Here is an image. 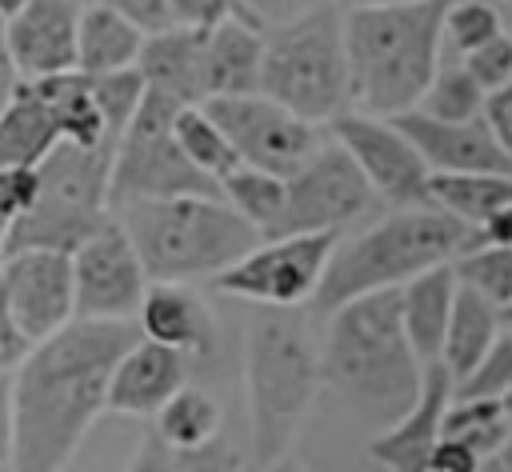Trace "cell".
Here are the masks:
<instances>
[{"instance_id": "6da1fadb", "label": "cell", "mask_w": 512, "mask_h": 472, "mask_svg": "<svg viewBox=\"0 0 512 472\" xmlns=\"http://www.w3.org/2000/svg\"><path fill=\"white\" fill-rule=\"evenodd\" d=\"M140 340L132 320H72L12 368L8 472H64L100 412L116 360Z\"/></svg>"}, {"instance_id": "7a4b0ae2", "label": "cell", "mask_w": 512, "mask_h": 472, "mask_svg": "<svg viewBox=\"0 0 512 472\" xmlns=\"http://www.w3.org/2000/svg\"><path fill=\"white\" fill-rule=\"evenodd\" d=\"M444 12L448 0L344 12L348 112L392 120L420 104L444 60Z\"/></svg>"}, {"instance_id": "3957f363", "label": "cell", "mask_w": 512, "mask_h": 472, "mask_svg": "<svg viewBox=\"0 0 512 472\" xmlns=\"http://www.w3.org/2000/svg\"><path fill=\"white\" fill-rule=\"evenodd\" d=\"M320 376L356 416L380 428L396 424L416 404L424 364L400 328V288L360 296L332 312L320 348Z\"/></svg>"}, {"instance_id": "277c9868", "label": "cell", "mask_w": 512, "mask_h": 472, "mask_svg": "<svg viewBox=\"0 0 512 472\" xmlns=\"http://www.w3.org/2000/svg\"><path fill=\"white\" fill-rule=\"evenodd\" d=\"M484 248L480 232L452 220L440 208H400L372 228L336 240L320 288L312 296L316 312H336L360 296L392 292L428 268L456 264L460 256Z\"/></svg>"}, {"instance_id": "5b68a950", "label": "cell", "mask_w": 512, "mask_h": 472, "mask_svg": "<svg viewBox=\"0 0 512 472\" xmlns=\"http://www.w3.org/2000/svg\"><path fill=\"white\" fill-rule=\"evenodd\" d=\"M320 348L292 308H252L244 328V396L252 464L264 472L280 464L320 392Z\"/></svg>"}, {"instance_id": "8992f818", "label": "cell", "mask_w": 512, "mask_h": 472, "mask_svg": "<svg viewBox=\"0 0 512 472\" xmlns=\"http://www.w3.org/2000/svg\"><path fill=\"white\" fill-rule=\"evenodd\" d=\"M112 216L132 240L148 284L216 280L264 240L216 196L140 200L112 208Z\"/></svg>"}, {"instance_id": "52a82bcc", "label": "cell", "mask_w": 512, "mask_h": 472, "mask_svg": "<svg viewBox=\"0 0 512 472\" xmlns=\"http://www.w3.org/2000/svg\"><path fill=\"white\" fill-rule=\"evenodd\" d=\"M260 96L312 128L348 112L344 12L336 4H312L300 16L264 28Z\"/></svg>"}, {"instance_id": "ba28073f", "label": "cell", "mask_w": 512, "mask_h": 472, "mask_svg": "<svg viewBox=\"0 0 512 472\" xmlns=\"http://www.w3.org/2000/svg\"><path fill=\"white\" fill-rule=\"evenodd\" d=\"M112 148H76L56 144L48 160L36 168L40 192L36 204L8 224V256L12 252H76L108 216V176Z\"/></svg>"}, {"instance_id": "9c48e42d", "label": "cell", "mask_w": 512, "mask_h": 472, "mask_svg": "<svg viewBox=\"0 0 512 472\" xmlns=\"http://www.w3.org/2000/svg\"><path fill=\"white\" fill-rule=\"evenodd\" d=\"M180 104L164 92L144 88L136 116L128 120L108 176V208L140 200H180V196H216L220 188L200 176L172 140Z\"/></svg>"}, {"instance_id": "30bf717a", "label": "cell", "mask_w": 512, "mask_h": 472, "mask_svg": "<svg viewBox=\"0 0 512 472\" xmlns=\"http://www.w3.org/2000/svg\"><path fill=\"white\" fill-rule=\"evenodd\" d=\"M336 240L340 236H332V232L260 240L244 260H236L212 284H216V292L248 300L252 308H292L296 312V308L312 304Z\"/></svg>"}, {"instance_id": "8fae6325", "label": "cell", "mask_w": 512, "mask_h": 472, "mask_svg": "<svg viewBox=\"0 0 512 472\" xmlns=\"http://www.w3.org/2000/svg\"><path fill=\"white\" fill-rule=\"evenodd\" d=\"M368 208H376V192L368 188L352 156L332 140L320 144L312 160L284 180V212L272 236H340V228L364 216Z\"/></svg>"}, {"instance_id": "7c38bea8", "label": "cell", "mask_w": 512, "mask_h": 472, "mask_svg": "<svg viewBox=\"0 0 512 472\" xmlns=\"http://www.w3.org/2000/svg\"><path fill=\"white\" fill-rule=\"evenodd\" d=\"M200 108L216 120V128L232 144L236 160L244 168H260L268 176H280V180L296 176L312 160V152L320 148V136L312 124L284 112L280 104H272L260 92L204 100Z\"/></svg>"}, {"instance_id": "4fadbf2b", "label": "cell", "mask_w": 512, "mask_h": 472, "mask_svg": "<svg viewBox=\"0 0 512 472\" xmlns=\"http://www.w3.org/2000/svg\"><path fill=\"white\" fill-rule=\"evenodd\" d=\"M68 260L76 320H136L148 276L116 216H108Z\"/></svg>"}, {"instance_id": "5bb4252c", "label": "cell", "mask_w": 512, "mask_h": 472, "mask_svg": "<svg viewBox=\"0 0 512 472\" xmlns=\"http://www.w3.org/2000/svg\"><path fill=\"white\" fill-rule=\"evenodd\" d=\"M332 136L352 156V164L360 168V176L368 180L376 200L392 204L396 212L400 208H432V200H428L432 172L420 160V152L412 148V140L392 120L340 112L332 120Z\"/></svg>"}, {"instance_id": "9a60e30c", "label": "cell", "mask_w": 512, "mask_h": 472, "mask_svg": "<svg viewBox=\"0 0 512 472\" xmlns=\"http://www.w3.org/2000/svg\"><path fill=\"white\" fill-rule=\"evenodd\" d=\"M12 324L28 344H40L76 320L72 312V260L68 252H12L0 268Z\"/></svg>"}, {"instance_id": "2e32d148", "label": "cell", "mask_w": 512, "mask_h": 472, "mask_svg": "<svg viewBox=\"0 0 512 472\" xmlns=\"http://www.w3.org/2000/svg\"><path fill=\"white\" fill-rule=\"evenodd\" d=\"M76 24V0H24V8L4 24L20 80L76 72Z\"/></svg>"}, {"instance_id": "e0dca14e", "label": "cell", "mask_w": 512, "mask_h": 472, "mask_svg": "<svg viewBox=\"0 0 512 472\" xmlns=\"http://www.w3.org/2000/svg\"><path fill=\"white\" fill-rule=\"evenodd\" d=\"M456 396V380L444 372V364H428L420 380L416 404L388 428H380L368 440V456L388 472H428L432 448L440 444L444 412Z\"/></svg>"}, {"instance_id": "ac0fdd59", "label": "cell", "mask_w": 512, "mask_h": 472, "mask_svg": "<svg viewBox=\"0 0 512 472\" xmlns=\"http://www.w3.org/2000/svg\"><path fill=\"white\" fill-rule=\"evenodd\" d=\"M392 124L412 140V148L420 152L432 176H472V172L512 176V160L500 152L484 120L440 124L420 112H404V116H392Z\"/></svg>"}, {"instance_id": "d6986e66", "label": "cell", "mask_w": 512, "mask_h": 472, "mask_svg": "<svg viewBox=\"0 0 512 472\" xmlns=\"http://www.w3.org/2000/svg\"><path fill=\"white\" fill-rule=\"evenodd\" d=\"M188 360L152 340H136L112 368L108 380V412L156 420V412L184 388Z\"/></svg>"}, {"instance_id": "ffe728a7", "label": "cell", "mask_w": 512, "mask_h": 472, "mask_svg": "<svg viewBox=\"0 0 512 472\" xmlns=\"http://www.w3.org/2000/svg\"><path fill=\"white\" fill-rule=\"evenodd\" d=\"M132 324H136L140 340L172 348L184 360L208 356L216 348V320H212L208 304L188 284H148Z\"/></svg>"}, {"instance_id": "44dd1931", "label": "cell", "mask_w": 512, "mask_h": 472, "mask_svg": "<svg viewBox=\"0 0 512 472\" xmlns=\"http://www.w3.org/2000/svg\"><path fill=\"white\" fill-rule=\"evenodd\" d=\"M264 28L232 16L204 32V100L260 92Z\"/></svg>"}, {"instance_id": "7402d4cb", "label": "cell", "mask_w": 512, "mask_h": 472, "mask_svg": "<svg viewBox=\"0 0 512 472\" xmlns=\"http://www.w3.org/2000/svg\"><path fill=\"white\" fill-rule=\"evenodd\" d=\"M136 72L144 88L172 96L180 108H200L204 104V32L168 28L160 36H148L140 48Z\"/></svg>"}, {"instance_id": "603a6c76", "label": "cell", "mask_w": 512, "mask_h": 472, "mask_svg": "<svg viewBox=\"0 0 512 472\" xmlns=\"http://www.w3.org/2000/svg\"><path fill=\"white\" fill-rule=\"evenodd\" d=\"M456 268L440 264L420 272L416 280H408L400 288V328L408 336V348L416 352V360L440 364V348H444V332H448V316H452V300H456Z\"/></svg>"}, {"instance_id": "cb8c5ba5", "label": "cell", "mask_w": 512, "mask_h": 472, "mask_svg": "<svg viewBox=\"0 0 512 472\" xmlns=\"http://www.w3.org/2000/svg\"><path fill=\"white\" fill-rule=\"evenodd\" d=\"M28 88L40 96V104L48 108L56 132H60V144H76V148H112L116 144L108 140L104 132V120H100V108H96V96H92V84L88 76L80 72H60V76H44V80H28Z\"/></svg>"}, {"instance_id": "d4e9b609", "label": "cell", "mask_w": 512, "mask_h": 472, "mask_svg": "<svg viewBox=\"0 0 512 472\" xmlns=\"http://www.w3.org/2000/svg\"><path fill=\"white\" fill-rule=\"evenodd\" d=\"M144 48V36L120 20L112 8L92 4L80 8V24H76V72L80 76H112V72H128L136 68Z\"/></svg>"}, {"instance_id": "484cf974", "label": "cell", "mask_w": 512, "mask_h": 472, "mask_svg": "<svg viewBox=\"0 0 512 472\" xmlns=\"http://www.w3.org/2000/svg\"><path fill=\"white\" fill-rule=\"evenodd\" d=\"M496 332H500V308L492 300H484L476 288L456 284V300H452V316H448V332H444V348H440L444 372L460 384L484 360Z\"/></svg>"}, {"instance_id": "4316f807", "label": "cell", "mask_w": 512, "mask_h": 472, "mask_svg": "<svg viewBox=\"0 0 512 472\" xmlns=\"http://www.w3.org/2000/svg\"><path fill=\"white\" fill-rule=\"evenodd\" d=\"M56 144L60 132L40 96L24 80L0 112V168H40Z\"/></svg>"}, {"instance_id": "83f0119b", "label": "cell", "mask_w": 512, "mask_h": 472, "mask_svg": "<svg viewBox=\"0 0 512 472\" xmlns=\"http://www.w3.org/2000/svg\"><path fill=\"white\" fill-rule=\"evenodd\" d=\"M428 200H432V208H440L452 220L480 232L504 204H512V176H488V172L432 176L428 180Z\"/></svg>"}, {"instance_id": "f1b7e54d", "label": "cell", "mask_w": 512, "mask_h": 472, "mask_svg": "<svg viewBox=\"0 0 512 472\" xmlns=\"http://www.w3.org/2000/svg\"><path fill=\"white\" fill-rule=\"evenodd\" d=\"M224 424V412L216 404V396L200 392V388H180L160 412H156V436L168 452H184V448H196V444H208Z\"/></svg>"}, {"instance_id": "f546056e", "label": "cell", "mask_w": 512, "mask_h": 472, "mask_svg": "<svg viewBox=\"0 0 512 472\" xmlns=\"http://www.w3.org/2000/svg\"><path fill=\"white\" fill-rule=\"evenodd\" d=\"M220 200L248 224L256 228L264 240L276 232L280 224V212H284V180L280 176H268L260 168H232L220 184Z\"/></svg>"}, {"instance_id": "4dcf8cb0", "label": "cell", "mask_w": 512, "mask_h": 472, "mask_svg": "<svg viewBox=\"0 0 512 472\" xmlns=\"http://www.w3.org/2000/svg\"><path fill=\"white\" fill-rule=\"evenodd\" d=\"M172 140L184 152V160L200 176H208L212 184H220L232 168H240L232 144L224 140V132L216 128V120L204 108H180L176 112V124H172Z\"/></svg>"}, {"instance_id": "1f68e13d", "label": "cell", "mask_w": 512, "mask_h": 472, "mask_svg": "<svg viewBox=\"0 0 512 472\" xmlns=\"http://www.w3.org/2000/svg\"><path fill=\"white\" fill-rule=\"evenodd\" d=\"M508 412L500 400H460L452 396L448 412H444V424H440V436L444 440H456L464 448H472L480 460L496 456L504 436H508Z\"/></svg>"}, {"instance_id": "d6a6232c", "label": "cell", "mask_w": 512, "mask_h": 472, "mask_svg": "<svg viewBox=\"0 0 512 472\" xmlns=\"http://www.w3.org/2000/svg\"><path fill=\"white\" fill-rule=\"evenodd\" d=\"M480 108H484V92L480 84L464 72L460 60H440L428 92L420 96V104L412 112L428 116V120H440V124H464V120H480Z\"/></svg>"}, {"instance_id": "836d02e7", "label": "cell", "mask_w": 512, "mask_h": 472, "mask_svg": "<svg viewBox=\"0 0 512 472\" xmlns=\"http://www.w3.org/2000/svg\"><path fill=\"white\" fill-rule=\"evenodd\" d=\"M500 32H504V20H500V12H496L492 0H448V12H444V48H452L456 56H468V52L484 48Z\"/></svg>"}, {"instance_id": "e575fe53", "label": "cell", "mask_w": 512, "mask_h": 472, "mask_svg": "<svg viewBox=\"0 0 512 472\" xmlns=\"http://www.w3.org/2000/svg\"><path fill=\"white\" fill-rule=\"evenodd\" d=\"M456 280L476 288L484 300H492L500 312L512 308V248H476L468 256H460L456 264Z\"/></svg>"}, {"instance_id": "d590c367", "label": "cell", "mask_w": 512, "mask_h": 472, "mask_svg": "<svg viewBox=\"0 0 512 472\" xmlns=\"http://www.w3.org/2000/svg\"><path fill=\"white\" fill-rule=\"evenodd\" d=\"M92 84V96H96V108H100V120H104V132L112 144H120L128 120L136 116L140 108V96H144V80L136 68L128 72H112V76H88Z\"/></svg>"}, {"instance_id": "8d00e7d4", "label": "cell", "mask_w": 512, "mask_h": 472, "mask_svg": "<svg viewBox=\"0 0 512 472\" xmlns=\"http://www.w3.org/2000/svg\"><path fill=\"white\" fill-rule=\"evenodd\" d=\"M512 392V328L500 324L484 360L456 384L460 400H504Z\"/></svg>"}, {"instance_id": "74e56055", "label": "cell", "mask_w": 512, "mask_h": 472, "mask_svg": "<svg viewBox=\"0 0 512 472\" xmlns=\"http://www.w3.org/2000/svg\"><path fill=\"white\" fill-rule=\"evenodd\" d=\"M172 468L176 472H248V456L236 448L232 436L216 432L208 444L172 452Z\"/></svg>"}, {"instance_id": "f35d334b", "label": "cell", "mask_w": 512, "mask_h": 472, "mask_svg": "<svg viewBox=\"0 0 512 472\" xmlns=\"http://www.w3.org/2000/svg\"><path fill=\"white\" fill-rule=\"evenodd\" d=\"M460 64H464V72L480 84V92L488 96V92H496V88H504L508 80H512V36L508 32H500L496 40H488L484 48H476V52H468V56H460Z\"/></svg>"}, {"instance_id": "ab89813d", "label": "cell", "mask_w": 512, "mask_h": 472, "mask_svg": "<svg viewBox=\"0 0 512 472\" xmlns=\"http://www.w3.org/2000/svg\"><path fill=\"white\" fill-rule=\"evenodd\" d=\"M172 24L176 28H192V32H208L232 16H240L236 0H168Z\"/></svg>"}, {"instance_id": "60d3db41", "label": "cell", "mask_w": 512, "mask_h": 472, "mask_svg": "<svg viewBox=\"0 0 512 472\" xmlns=\"http://www.w3.org/2000/svg\"><path fill=\"white\" fill-rule=\"evenodd\" d=\"M40 180L36 168H0V216L12 224L36 204Z\"/></svg>"}, {"instance_id": "b9f144b4", "label": "cell", "mask_w": 512, "mask_h": 472, "mask_svg": "<svg viewBox=\"0 0 512 472\" xmlns=\"http://www.w3.org/2000/svg\"><path fill=\"white\" fill-rule=\"evenodd\" d=\"M100 4L112 8L120 20H128L144 40L176 28L172 24V12H168V0H100Z\"/></svg>"}, {"instance_id": "7bdbcfd3", "label": "cell", "mask_w": 512, "mask_h": 472, "mask_svg": "<svg viewBox=\"0 0 512 472\" xmlns=\"http://www.w3.org/2000/svg\"><path fill=\"white\" fill-rule=\"evenodd\" d=\"M480 120L484 128L492 132V140L500 144V152L512 160V80L496 92L484 96V108H480Z\"/></svg>"}, {"instance_id": "ee69618b", "label": "cell", "mask_w": 512, "mask_h": 472, "mask_svg": "<svg viewBox=\"0 0 512 472\" xmlns=\"http://www.w3.org/2000/svg\"><path fill=\"white\" fill-rule=\"evenodd\" d=\"M240 4V16L248 20V24H256V28H272V24H284V20H292V16H300L304 8H312L308 0H236Z\"/></svg>"}, {"instance_id": "f6af8a7d", "label": "cell", "mask_w": 512, "mask_h": 472, "mask_svg": "<svg viewBox=\"0 0 512 472\" xmlns=\"http://www.w3.org/2000/svg\"><path fill=\"white\" fill-rule=\"evenodd\" d=\"M480 464H484V460H480L472 448H464V444L440 436V444L432 448L428 472H480Z\"/></svg>"}, {"instance_id": "bcb514c9", "label": "cell", "mask_w": 512, "mask_h": 472, "mask_svg": "<svg viewBox=\"0 0 512 472\" xmlns=\"http://www.w3.org/2000/svg\"><path fill=\"white\" fill-rule=\"evenodd\" d=\"M124 472H176V468H172V452L160 444V436H156V432H144V436L136 440L132 460H128Z\"/></svg>"}, {"instance_id": "7dc6e473", "label": "cell", "mask_w": 512, "mask_h": 472, "mask_svg": "<svg viewBox=\"0 0 512 472\" xmlns=\"http://www.w3.org/2000/svg\"><path fill=\"white\" fill-rule=\"evenodd\" d=\"M32 344L20 336V328L12 324V312H8V300H4V284H0V368L4 372H12L20 360H24V352H28Z\"/></svg>"}, {"instance_id": "c3c4849f", "label": "cell", "mask_w": 512, "mask_h": 472, "mask_svg": "<svg viewBox=\"0 0 512 472\" xmlns=\"http://www.w3.org/2000/svg\"><path fill=\"white\" fill-rule=\"evenodd\" d=\"M12 460V372L0 368V468Z\"/></svg>"}, {"instance_id": "681fc988", "label": "cell", "mask_w": 512, "mask_h": 472, "mask_svg": "<svg viewBox=\"0 0 512 472\" xmlns=\"http://www.w3.org/2000/svg\"><path fill=\"white\" fill-rule=\"evenodd\" d=\"M20 84H24V80H20V72H16V60H12L8 36H4V20H0V112H4V104L16 96Z\"/></svg>"}, {"instance_id": "f907efd6", "label": "cell", "mask_w": 512, "mask_h": 472, "mask_svg": "<svg viewBox=\"0 0 512 472\" xmlns=\"http://www.w3.org/2000/svg\"><path fill=\"white\" fill-rule=\"evenodd\" d=\"M480 240L488 248H512V204H504L484 228H480Z\"/></svg>"}, {"instance_id": "816d5d0a", "label": "cell", "mask_w": 512, "mask_h": 472, "mask_svg": "<svg viewBox=\"0 0 512 472\" xmlns=\"http://www.w3.org/2000/svg\"><path fill=\"white\" fill-rule=\"evenodd\" d=\"M328 4H336V8H388V4H412V0H328Z\"/></svg>"}, {"instance_id": "f5cc1de1", "label": "cell", "mask_w": 512, "mask_h": 472, "mask_svg": "<svg viewBox=\"0 0 512 472\" xmlns=\"http://www.w3.org/2000/svg\"><path fill=\"white\" fill-rule=\"evenodd\" d=\"M496 460H500V468H504V472H512V424H508V436H504V444H500Z\"/></svg>"}, {"instance_id": "db71d44e", "label": "cell", "mask_w": 512, "mask_h": 472, "mask_svg": "<svg viewBox=\"0 0 512 472\" xmlns=\"http://www.w3.org/2000/svg\"><path fill=\"white\" fill-rule=\"evenodd\" d=\"M20 8H24V0H0V20L8 24V20L20 12Z\"/></svg>"}, {"instance_id": "11a10c76", "label": "cell", "mask_w": 512, "mask_h": 472, "mask_svg": "<svg viewBox=\"0 0 512 472\" xmlns=\"http://www.w3.org/2000/svg\"><path fill=\"white\" fill-rule=\"evenodd\" d=\"M268 472H308V468H304V464H296V460H288V456H284V460H280V464H272V468H268Z\"/></svg>"}, {"instance_id": "9f6ffc18", "label": "cell", "mask_w": 512, "mask_h": 472, "mask_svg": "<svg viewBox=\"0 0 512 472\" xmlns=\"http://www.w3.org/2000/svg\"><path fill=\"white\" fill-rule=\"evenodd\" d=\"M480 472H504V468H500V460H496V456H488V460L480 464Z\"/></svg>"}, {"instance_id": "6f0895ef", "label": "cell", "mask_w": 512, "mask_h": 472, "mask_svg": "<svg viewBox=\"0 0 512 472\" xmlns=\"http://www.w3.org/2000/svg\"><path fill=\"white\" fill-rule=\"evenodd\" d=\"M4 260H8V232H0V268H4Z\"/></svg>"}, {"instance_id": "680465c9", "label": "cell", "mask_w": 512, "mask_h": 472, "mask_svg": "<svg viewBox=\"0 0 512 472\" xmlns=\"http://www.w3.org/2000/svg\"><path fill=\"white\" fill-rule=\"evenodd\" d=\"M500 404H504V412H508V420H512V392H508V396H504Z\"/></svg>"}, {"instance_id": "91938a15", "label": "cell", "mask_w": 512, "mask_h": 472, "mask_svg": "<svg viewBox=\"0 0 512 472\" xmlns=\"http://www.w3.org/2000/svg\"><path fill=\"white\" fill-rule=\"evenodd\" d=\"M500 324H508V328H512V308H504V312H500Z\"/></svg>"}, {"instance_id": "94428289", "label": "cell", "mask_w": 512, "mask_h": 472, "mask_svg": "<svg viewBox=\"0 0 512 472\" xmlns=\"http://www.w3.org/2000/svg\"><path fill=\"white\" fill-rule=\"evenodd\" d=\"M76 4H80V8H92V4H100V0H76Z\"/></svg>"}, {"instance_id": "6125c7cd", "label": "cell", "mask_w": 512, "mask_h": 472, "mask_svg": "<svg viewBox=\"0 0 512 472\" xmlns=\"http://www.w3.org/2000/svg\"><path fill=\"white\" fill-rule=\"evenodd\" d=\"M0 232H8V220H4V216H0Z\"/></svg>"}, {"instance_id": "be15d7a7", "label": "cell", "mask_w": 512, "mask_h": 472, "mask_svg": "<svg viewBox=\"0 0 512 472\" xmlns=\"http://www.w3.org/2000/svg\"><path fill=\"white\" fill-rule=\"evenodd\" d=\"M0 472H8V468H0Z\"/></svg>"}]
</instances>
